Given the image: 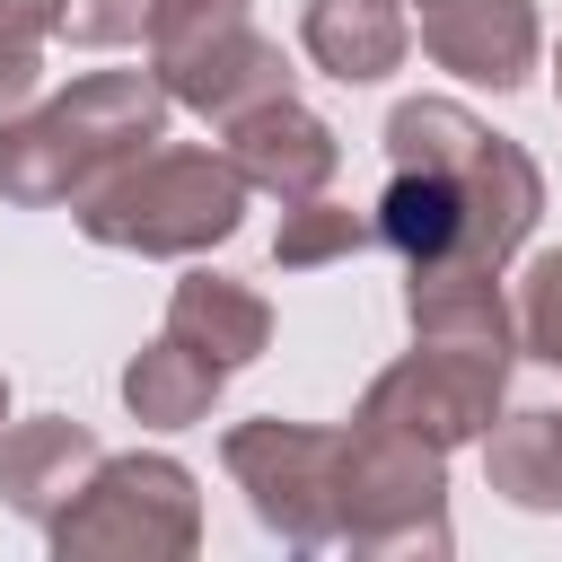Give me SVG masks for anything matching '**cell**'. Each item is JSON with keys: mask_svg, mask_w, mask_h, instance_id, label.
I'll list each match as a JSON object with an SVG mask.
<instances>
[{"mask_svg": "<svg viewBox=\"0 0 562 562\" xmlns=\"http://www.w3.org/2000/svg\"><path fill=\"white\" fill-rule=\"evenodd\" d=\"M167 140V88L158 70H88L61 97L0 123V202L61 211L97 176H114L132 149Z\"/></svg>", "mask_w": 562, "mask_h": 562, "instance_id": "cell-1", "label": "cell"}, {"mask_svg": "<svg viewBox=\"0 0 562 562\" xmlns=\"http://www.w3.org/2000/svg\"><path fill=\"white\" fill-rule=\"evenodd\" d=\"M79 237L114 246V255H211L246 228V176L228 167V149H132L114 176H97L70 202Z\"/></svg>", "mask_w": 562, "mask_h": 562, "instance_id": "cell-2", "label": "cell"}, {"mask_svg": "<svg viewBox=\"0 0 562 562\" xmlns=\"http://www.w3.org/2000/svg\"><path fill=\"white\" fill-rule=\"evenodd\" d=\"M448 457L413 448L395 430L342 422V457H334V553H448Z\"/></svg>", "mask_w": 562, "mask_h": 562, "instance_id": "cell-3", "label": "cell"}, {"mask_svg": "<svg viewBox=\"0 0 562 562\" xmlns=\"http://www.w3.org/2000/svg\"><path fill=\"white\" fill-rule=\"evenodd\" d=\"M44 544L70 553H105V562H184L202 544V483L193 465L132 448V457H97L88 483L70 492V509L44 527Z\"/></svg>", "mask_w": 562, "mask_h": 562, "instance_id": "cell-4", "label": "cell"}, {"mask_svg": "<svg viewBox=\"0 0 562 562\" xmlns=\"http://www.w3.org/2000/svg\"><path fill=\"white\" fill-rule=\"evenodd\" d=\"M509 369H518V351L413 342L395 369H378V378H369V395H360V413H351V422H369V430H395V439H413V448L457 457V448H474V439L492 430V413L509 404Z\"/></svg>", "mask_w": 562, "mask_h": 562, "instance_id": "cell-5", "label": "cell"}, {"mask_svg": "<svg viewBox=\"0 0 562 562\" xmlns=\"http://www.w3.org/2000/svg\"><path fill=\"white\" fill-rule=\"evenodd\" d=\"M334 457H342V430L281 422V413H255L220 439V465L246 492L255 527L281 536L290 553H334Z\"/></svg>", "mask_w": 562, "mask_h": 562, "instance_id": "cell-6", "label": "cell"}, {"mask_svg": "<svg viewBox=\"0 0 562 562\" xmlns=\"http://www.w3.org/2000/svg\"><path fill=\"white\" fill-rule=\"evenodd\" d=\"M158 70V88H167V105H193L202 123H237V114H255V105H272V97H299L290 79V53L246 18V26H220V35H202V44H184V53H167V61H149Z\"/></svg>", "mask_w": 562, "mask_h": 562, "instance_id": "cell-7", "label": "cell"}, {"mask_svg": "<svg viewBox=\"0 0 562 562\" xmlns=\"http://www.w3.org/2000/svg\"><path fill=\"white\" fill-rule=\"evenodd\" d=\"M422 53L465 88H527L544 18L536 0H422Z\"/></svg>", "mask_w": 562, "mask_h": 562, "instance_id": "cell-8", "label": "cell"}, {"mask_svg": "<svg viewBox=\"0 0 562 562\" xmlns=\"http://www.w3.org/2000/svg\"><path fill=\"white\" fill-rule=\"evenodd\" d=\"M220 149H228V167L246 176V193H272V202H307V193H325L334 167H342L334 123L307 114L299 97H272V105L220 123Z\"/></svg>", "mask_w": 562, "mask_h": 562, "instance_id": "cell-9", "label": "cell"}, {"mask_svg": "<svg viewBox=\"0 0 562 562\" xmlns=\"http://www.w3.org/2000/svg\"><path fill=\"white\" fill-rule=\"evenodd\" d=\"M97 430L70 422V413H35V422H9L0 430V501L26 518V527H53L70 509V492L88 483L97 465Z\"/></svg>", "mask_w": 562, "mask_h": 562, "instance_id": "cell-10", "label": "cell"}, {"mask_svg": "<svg viewBox=\"0 0 562 562\" xmlns=\"http://www.w3.org/2000/svg\"><path fill=\"white\" fill-rule=\"evenodd\" d=\"M404 325H413V342L518 351L509 290H501V272H474V263H404Z\"/></svg>", "mask_w": 562, "mask_h": 562, "instance_id": "cell-11", "label": "cell"}, {"mask_svg": "<svg viewBox=\"0 0 562 562\" xmlns=\"http://www.w3.org/2000/svg\"><path fill=\"white\" fill-rule=\"evenodd\" d=\"M299 53L342 88H378L413 53V18H404V0H307L299 9Z\"/></svg>", "mask_w": 562, "mask_h": 562, "instance_id": "cell-12", "label": "cell"}, {"mask_svg": "<svg viewBox=\"0 0 562 562\" xmlns=\"http://www.w3.org/2000/svg\"><path fill=\"white\" fill-rule=\"evenodd\" d=\"M167 334L237 378V369H255L272 351V307H263V290L228 281V272H184L176 299H167Z\"/></svg>", "mask_w": 562, "mask_h": 562, "instance_id": "cell-13", "label": "cell"}, {"mask_svg": "<svg viewBox=\"0 0 562 562\" xmlns=\"http://www.w3.org/2000/svg\"><path fill=\"white\" fill-rule=\"evenodd\" d=\"M220 386H228V369H211L193 342H176V334H158V342H140L132 360H123V404H132V422H149V430H193L211 404H220Z\"/></svg>", "mask_w": 562, "mask_h": 562, "instance_id": "cell-14", "label": "cell"}, {"mask_svg": "<svg viewBox=\"0 0 562 562\" xmlns=\"http://www.w3.org/2000/svg\"><path fill=\"white\" fill-rule=\"evenodd\" d=\"M483 483L509 509H562V404L492 413V430H483Z\"/></svg>", "mask_w": 562, "mask_h": 562, "instance_id": "cell-15", "label": "cell"}, {"mask_svg": "<svg viewBox=\"0 0 562 562\" xmlns=\"http://www.w3.org/2000/svg\"><path fill=\"white\" fill-rule=\"evenodd\" d=\"M360 246H378L369 211L325 202V193L281 202V237H272V263H281V272H316V263H342V255H360Z\"/></svg>", "mask_w": 562, "mask_h": 562, "instance_id": "cell-16", "label": "cell"}, {"mask_svg": "<svg viewBox=\"0 0 562 562\" xmlns=\"http://www.w3.org/2000/svg\"><path fill=\"white\" fill-rule=\"evenodd\" d=\"M44 44H53V9H44V0H0V123L35 105V88H44Z\"/></svg>", "mask_w": 562, "mask_h": 562, "instance_id": "cell-17", "label": "cell"}, {"mask_svg": "<svg viewBox=\"0 0 562 562\" xmlns=\"http://www.w3.org/2000/svg\"><path fill=\"white\" fill-rule=\"evenodd\" d=\"M509 316H518V351L544 360V369H562V246H544V255L518 272Z\"/></svg>", "mask_w": 562, "mask_h": 562, "instance_id": "cell-18", "label": "cell"}, {"mask_svg": "<svg viewBox=\"0 0 562 562\" xmlns=\"http://www.w3.org/2000/svg\"><path fill=\"white\" fill-rule=\"evenodd\" d=\"M44 9H53V35L88 44V53H114L149 26V0H44Z\"/></svg>", "mask_w": 562, "mask_h": 562, "instance_id": "cell-19", "label": "cell"}, {"mask_svg": "<svg viewBox=\"0 0 562 562\" xmlns=\"http://www.w3.org/2000/svg\"><path fill=\"white\" fill-rule=\"evenodd\" d=\"M220 26H246V0H149V61H167V53H184V44H202V35H220Z\"/></svg>", "mask_w": 562, "mask_h": 562, "instance_id": "cell-20", "label": "cell"}, {"mask_svg": "<svg viewBox=\"0 0 562 562\" xmlns=\"http://www.w3.org/2000/svg\"><path fill=\"white\" fill-rule=\"evenodd\" d=\"M0 430H9V378H0Z\"/></svg>", "mask_w": 562, "mask_h": 562, "instance_id": "cell-21", "label": "cell"}, {"mask_svg": "<svg viewBox=\"0 0 562 562\" xmlns=\"http://www.w3.org/2000/svg\"><path fill=\"white\" fill-rule=\"evenodd\" d=\"M553 88H562V79H553Z\"/></svg>", "mask_w": 562, "mask_h": 562, "instance_id": "cell-22", "label": "cell"}, {"mask_svg": "<svg viewBox=\"0 0 562 562\" xmlns=\"http://www.w3.org/2000/svg\"><path fill=\"white\" fill-rule=\"evenodd\" d=\"M553 79H562V70H553Z\"/></svg>", "mask_w": 562, "mask_h": 562, "instance_id": "cell-23", "label": "cell"}]
</instances>
